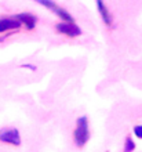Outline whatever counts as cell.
I'll list each match as a JSON object with an SVG mask.
<instances>
[{
  "label": "cell",
  "instance_id": "obj_6",
  "mask_svg": "<svg viewBox=\"0 0 142 152\" xmlns=\"http://www.w3.org/2000/svg\"><path fill=\"white\" fill-rule=\"evenodd\" d=\"M15 18L20 21L21 24H25V26H26L28 31H33V29H35L37 18H36L33 14H31V12H21V14H17Z\"/></svg>",
  "mask_w": 142,
  "mask_h": 152
},
{
  "label": "cell",
  "instance_id": "obj_5",
  "mask_svg": "<svg viewBox=\"0 0 142 152\" xmlns=\"http://www.w3.org/2000/svg\"><path fill=\"white\" fill-rule=\"evenodd\" d=\"M97 1V8H98L99 14H101V18H102L103 24L108 25V26H112L113 24V18H112V14L109 11V8L105 3H103V0H95Z\"/></svg>",
  "mask_w": 142,
  "mask_h": 152
},
{
  "label": "cell",
  "instance_id": "obj_9",
  "mask_svg": "<svg viewBox=\"0 0 142 152\" xmlns=\"http://www.w3.org/2000/svg\"><path fill=\"white\" fill-rule=\"evenodd\" d=\"M133 132H134V134L138 137V138H142V124H138V126H135Z\"/></svg>",
  "mask_w": 142,
  "mask_h": 152
},
{
  "label": "cell",
  "instance_id": "obj_4",
  "mask_svg": "<svg viewBox=\"0 0 142 152\" xmlns=\"http://www.w3.org/2000/svg\"><path fill=\"white\" fill-rule=\"evenodd\" d=\"M55 29L59 33L62 35H66L69 37H76L82 35V29L75 24V22H69V21H62V22H58L55 25Z\"/></svg>",
  "mask_w": 142,
  "mask_h": 152
},
{
  "label": "cell",
  "instance_id": "obj_8",
  "mask_svg": "<svg viewBox=\"0 0 142 152\" xmlns=\"http://www.w3.org/2000/svg\"><path fill=\"white\" fill-rule=\"evenodd\" d=\"M134 149H135L134 141L131 140L130 137H127V138H126V145H124V151H126V152H131V151H134Z\"/></svg>",
  "mask_w": 142,
  "mask_h": 152
},
{
  "label": "cell",
  "instance_id": "obj_3",
  "mask_svg": "<svg viewBox=\"0 0 142 152\" xmlns=\"http://www.w3.org/2000/svg\"><path fill=\"white\" fill-rule=\"evenodd\" d=\"M0 141L6 144L11 145H20L21 144V136L20 132L15 127H4L0 130Z\"/></svg>",
  "mask_w": 142,
  "mask_h": 152
},
{
  "label": "cell",
  "instance_id": "obj_10",
  "mask_svg": "<svg viewBox=\"0 0 142 152\" xmlns=\"http://www.w3.org/2000/svg\"><path fill=\"white\" fill-rule=\"evenodd\" d=\"M22 68H26V69H31V71H36V66H33V65H28V64H24L21 65Z\"/></svg>",
  "mask_w": 142,
  "mask_h": 152
},
{
  "label": "cell",
  "instance_id": "obj_7",
  "mask_svg": "<svg viewBox=\"0 0 142 152\" xmlns=\"http://www.w3.org/2000/svg\"><path fill=\"white\" fill-rule=\"evenodd\" d=\"M21 28V22L15 17L12 18H1L0 20V33H4L7 31H14V29Z\"/></svg>",
  "mask_w": 142,
  "mask_h": 152
},
{
  "label": "cell",
  "instance_id": "obj_1",
  "mask_svg": "<svg viewBox=\"0 0 142 152\" xmlns=\"http://www.w3.org/2000/svg\"><path fill=\"white\" fill-rule=\"evenodd\" d=\"M75 142L79 148H83L86 142L90 138V130H88V119L87 116H80L76 122V129L73 133Z\"/></svg>",
  "mask_w": 142,
  "mask_h": 152
},
{
  "label": "cell",
  "instance_id": "obj_2",
  "mask_svg": "<svg viewBox=\"0 0 142 152\" xmlns=\"http://www.w3.org/2000/svg\"><path fill=\"white\" fill-rule=\"evenodd\" d=\"M35 1H36V3H39V4H42V6H44V7L48 8V10H51L52 12H55V14L59 17V18H61V20L73 22V17H72L71 14L65 10V8L59 7L55 1H52V0H35Z\"/></svg>",
  "mask_w": 142,
  "mask_h": 152
}]
</instances>
